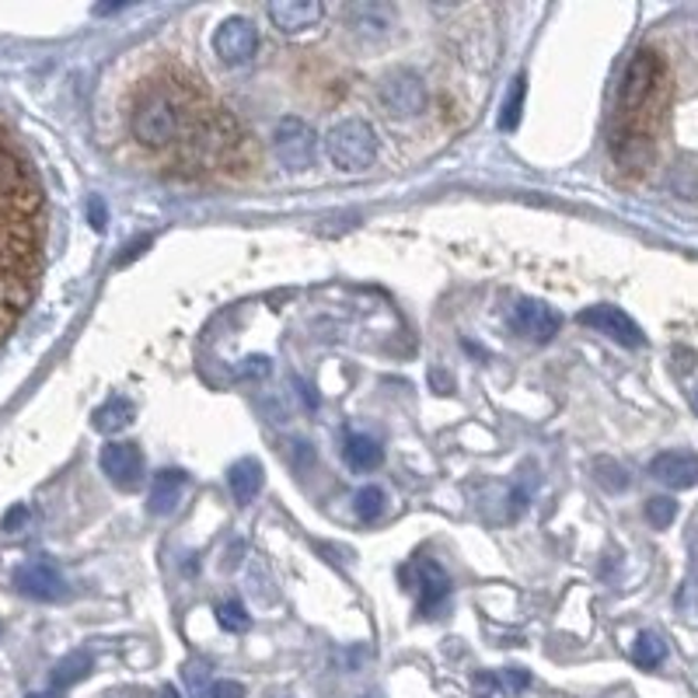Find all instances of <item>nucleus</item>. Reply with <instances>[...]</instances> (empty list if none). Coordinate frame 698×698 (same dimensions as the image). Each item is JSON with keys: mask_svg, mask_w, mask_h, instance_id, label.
Here are the masks:
<instances>
[{"mask_svg": "<svg viewBox=\"0 0 698 698\" xmlns=\"http://www.w3.org/2000/svg\"><path fill=\"white\" fill-rule=\"evenodd\" d=\"M674 517H678V503H674L670 496H654V500H646V521L654 524L657 531L670 527Z\"/></svg>", "mask_w": 698, "mask_h": 698, "instance_id": "nucleus-24", "label": "nucleus"}, {"mask_svg": "<svg viewBox=\"0 0 698 698\" xmlns=\"http://www.w3.org/2000/svg\"><path fill=\"white\" fill-rule=\"evenodd\" d=\"M161 698H182V691L175 685H165V688H161Z\"/></svg>", "mask_w": 698, "mask_h": 698, "instance_id": "nucleus-33", "label": "nucleus"}, {"mask_svg": "<svg viewBox=\"0 0 698 698\" xmlns=\"http://www.w3.org/2000/svg\"><path fill=\"white\" fill-rule=\"evenodd\" d=\"M88 217H91V227H95V230H105V220H109V209H105V203L95 196V199H91L88 203Z\"/></svg>", "mask_w": 698, "mask_h": 698, "instance_id": "nucleus-30", "label": "nucleus"}, {"mask_svg": "<svg viewBox=\"0 0 698 698\" xmlns=\"http://www.w3.org/2000/svg\"><path fill=\"white\" fill-rule=\"evenodd\" d=\"M406 576L412 579L415 587V604L419 615H437L451 597V576L444 573V566L433 563V558H415V563L406 569Z\"/></svg>", "mask_w": 698, "mask_h": 698, "instance_id": "nucleus-7", "label": "nucleus"}, {"mask_svg": "<svg viewBox=\"0 0 698 698\" xmlns=\"http://www.w3.org/2000/svg\"><path fill=\"white\" fill-rule=\"evenodd\" d=\"M45 196L32 157L0 120V342L25 318L45 266Z\"/></svg>", "mask_w": 698, "mask_h": 698, "instance_id": "nucleus-1", "label": "nucleus"}, {"mask_svg": "<svg viewBox=\"0 0 698 698\" xmlns=\"http://www.w3.org/2000/svg\"><path fill=\"white\" fill-rule=\"evenodd\" d=\"M695 409H698V394H695Z\"/></svg>", "mask_w": 698, "mask_h": 698, "instance_id": "nucleus-35", "label": "nucleus"}, {"mask_svg": "<svg viewBox=\"0 0 698 698\" xmlns=\"http://www.w3.org/2000/svg\"><path fill=\"white\" fill-rule=\"evenodd\" d=\"M378 99L381 105L394 115V120H409V115H419L427 109V84L415 70H388L378 84Z\"/></svg>", "mask_w": 698, "mask_h": 698, "instance_id": "nucleus-5", "label": "nucleus"}, {"mask_svg": "<svg viewBox=\"0 0 698 698\" xmlns=\"http://www.w3.org/2000/svg\"><path fill=\"white\" fill-rule=\"evenodd\" d=\"M209 698H245V688L238 681H214L209 685Z\"/></svg>", "mask_w": 698, "mask_h": 698, "instance_id": "nucleus-28", "label": "nucleus"}, {"mask_svg": "<svg viewBox=\"0 0 698 698\" xmlns=\"http://www.w3.org/2000/svg\"><path fill=\"white\" fill-rule=\"evenodd\" d=\"M695 558H698V555H695Z\"/></svg>", "mask_w": 698, "mask_h": 698, "instance_id": "nucleus-36", "label": "nucleus"}, {"mask_svg": "<svg viewBox=\"0 0 698 698\" xmlns=\"http://www.w3.org/2000/svg\"><path fill=\"white\" fill-rule=\"evenodd\" d=\"M510 325H514L521 336H527L531 342H548L558 336V329H563V315L548 308L538 297H521L517 305L510 308Z\"/></svg>", "mask_w": 698, "mask_h": 698, "instance_id": "nucleus-8", "label": "nucleus"}, {"mask_svg": "<svg viewBox=\"0 0 698 698\" xmlns=\"http://www.w3.org/2000/svg\"><path fill=\"white\" fill-rule=\"evenodd\" d=\"M14 587L25 594V597H35V601H60L66 594L63 587V576L57 573V566H50L45 558H39V563H25L18 573H14Z\"/></svg>", "mask_w": 698, "mask_h": 698, "instance_id": "nucleus-12", "label": "nucleus"}, {"mask_svg": "<svg viewBox=\"0 0 698 698\" xmlns=\"http://www.w3.org/2000/svg\"><path fill=\"white\" fill-rule=\"evenodd\" d=\"M649 475L670 489H691V485H698V454L664 451L649 461Z\"/></svg>", "mask_w": 698, "mask_h": 698, "instance_id": "nucleus-14", "label": "nucleus"}, {"mask_svg": "<svg viewBox=\"0 0 698 698\" xmlns=\"http://www.w3.org/2000/svg\"><path fill=\"white\" fill-rule=\"evenodd\" d=\"M475 695L479 698H500L503 695L500 678H493V674H475Z\"/></svg>", "mask_w": 698, "mask_h": 698, "instance_id": "nucleus-27", "label": "nucleus"}, {"mask_svg": "<svg viewBox=\"0 0 698 698\" xmlns=\"http://www.w3.org/2000/svg\"><path fill=\"white\" fill-rule=\"evenodd\" d=\"M594 472H597V482L604 485V489H612V493H622V489L628 485V475H625V469L622 464H615V461H597L594 464Z\"/></svg>", "mask_w": 698, "mask_h": 698, "instance_id": "nucleus-26", "label": "nucleus"}, {"mask_svg": "<svg viewBox=\"0 0 698 698\" xmlns=\"http://www.w3.org/2000/svg\"><path fill=\"white\" fill-rule=\"evenodd\" d=\"M325 147H329V157L336 168L363 172L374 165V157H378V133L367 120H342L332 126L329 136H325Z\"/></svg>", "mask_w": 698, "mask_h": 698, "instance_id": "nucleus-4", "label": "nucleus"}, {"mask_svg": "<svg viewBox=\"0 0 698 698\" xmlns=\"http://www.w3.org/2000/svg\"><path fill=\"white\" fill-rule=\"evenodd\" d=\"M384 458V448L378 444L374 437H367V433H353L346 440V461L353 464L357 472H370V469H378Z\"/></svg>", "mask_w": 698, "mask_h": 698, "instance_id": "nucleus-18", "label": "nucleus"}, {"mask_svg": "<svg viewBox=\"0 0 698 698\" xmlns=\"http://www.w3.org/2000/svg\"><path fill=\"white\" fill-rule=\"evenodd\" d=\"M185 472L182 469H165L154 475V485H151V500H147V510L154 517H168L178 510L182 503V493H185Z\"/></svg>", "mask_w": 698, "mask_h": 698, "instance_id": "nucleus-15", "label": "nucleus"}, {"mask_svg": "<svg viewBox=\"0 0 698 698\" xmlns=\"http://www.w3.org/2000/svg\"><path fill=\"white\" fill-rule=\"evenodd\" d=\"M217 622H220V628H227V633H245L252 618L242 601H224L217 608Z\"/></svg>", "mask_w": 698, "mask_h": 698, "instance_id": "nucleus-25", "label": "nucleus"}, {"mask_svg": "<svg viewBox=\"0 0 698 698\" xmlns=\"http://www.w3.org/2000/svg\"><path fill=\"white\" fill-rule=\"evenodd\" d=\"M266 370H269V360H266V357H252L242 374H245V378H255V374H266Z\"/></svg>", "mask_w": 698, "mask_h": 698, "instance_id": "nucleus-32", "label": "nucleus"}, {"mask_svg": "<svg viewBox=\"0 0 698 698\" xmlns=\"http://www.w3.org/2000/svg\"><path fill=\"white\" fill-rule=\"evenodd\" d=\"M664 95H667V63L657 50L643 45V50L628 60L622 74L612 133L657 140Z\"/></svg>", "mask_w": 698, "mask_h": 698, "instance_id": "nucleus-3", "label": "nucleus"}, {"mask_svg": "<svg viewBox=\"0 0 698 698\" xmlns=\"http://www.w3.org/2000/svg\"><path fill=\"white\" fill-rule=\"evenodd\" d=\"M214 50L227 66L248 63L255 50H259V32H255L248 18H227L214 35Z\"/></svg>", "mask_w": 698, "mask_h": 698, "instance_id": "nucleus-10", "label": "nucleus"}, {"mask_svg": "<svg viewBox=\"0 0 698 698\" xmlns=\"http://www.w3.org/2000/svg\"><path fill=\"white\" fill-rule=\"evenodd\" d=\"M130 419H133V402L130 399H109L95 419H91V427H95L99 433H120L123 427H130Z\"/></svg>", "mask_w": 698, "mask_h": 698, "instance_id": "nucleus-20", "label": "nucleus"}, {"mask_svg": "<svg viewBox=\"0 0 698 698\" xmlns=\"http://www.w3.org/2000/svg\"><path fill=\"white\" fill-rule=\"evenodd\" d=\"M524 95H527V78H514V84H510V95L503 102V115H500V130H517L521 123V109H524Z\"/></svg>", "mask_w": 698, "mask_h": 698, "instance_id": "nucleus-22", "label": "nucleus"}, {"mask_svg": "<svg viewBox=\"0 0 698 698\" xmlns=\"http://www.w3.org/2000/svg\"><path fill=\"white\" fill-rule=\"evenodd\" d=\"M32 698H60L57 691H45V695H32Z\"/></svg>", "mask_w": 698, "mask_h": 698, "instance_id": "nucleus-34", "label": "nucleus"}, {"mask_svg": "<svg viewBox=\"0 0 698 698\" xmlns=\"http://www.w3.org/2000/svg\"><path fill=\"white\" fill-rule=\"evenodd\" d=\"M144 451L136 444H109L102 448V472L109 475L112 485L120 489H136L144 482Z\"/></svg>", "mask_w": 698, "mask_h": 698, "instance_id": "nucleus-11", "label": "nucleus"}, {"mask_svg": "<svg viewBox=\"0 0 698 698\" xmlns=\"http://www.w3.org/2000/svg\"><path fill=\"white\" fill-rule=\"evenodd\" d=\"M579 325H587V329H597L604 332L608 339H615L618 346H628V349H639L646 342L643 329L639 325L628 318L622 308H612V305H597V308H587V311H579L576 318Z\"/></svg>", "mask_w": 698, "mask_h": 698, "instance_id": "nucleus-9", "label": "nucleus"}, {"mask_svg": "<svg viewBox=\"0 0 698 698\" xmlns=\"http://www.w3.org/2000/svg\"><path fill=\"white\" fill-rule=\"evenodd\" d=\"M91 664H95V660H91V654H84V649H78V654H70L66 660H60V667L53 670V688L50 691H63V688H70V685H78V681H84L88 678V674H91Z\"/></svg>", "mask_w": 698, "mask_h": 698, "instance_id": "nucleus-19", "label": "nucleus"}, {"mask_svg": "<svg viewBox=\"0 0 698 698\" xmlns=\"http://www.w3.org/2000/svg\"><path fill=\"white\" fill-rule=\"evenodd\" d=\"M353 510H357V517L363 524H374L384 514V493L378 485H363L357 493V500H353Z\"/></svg>", "mask_w": 698, "mask_h": 698, "instance_id": "nucleus-23", "label": "nucleus"}, {"mask_svg": "<svg viewBox=\"0 0 698 698\" xmlns=\"http://www.w3.org/2000/svg\"><path fill=\"white\" fill-rule=\"evenodd\" d=\"M321 18H325V8L318 0H273L269 4V21L287 35L315 29Z\"/></svg>", "mask_w": 698, "mask_h": 698, "instance_id": "nucleus-13", "label": "nucleus"}, {"mask_svg": "<svg viewBox=\"0 0 698 698\" xmlns=\"http://www.w3.org/2000/svg\"><path fill=\"white\" fill-rule=\"evenodd\" d=\"M667 657V643L657 636V633H639L636 643H633V660L643 667V670H654L660 667Z\"/></svg>", "mask_w": 698, "mask_h": 698, "instance_id": "nucleus-21", "label": "nucleus"}, {"mask_svg": "<svg viewBox=\"0 0 698 698\" xmlns=\"http://www.w3.org/2000/svg\"><path fill=\"white\" fill-rule=\"evenodd\" d=\"M273 151L284 168L305 172L315 165V130L305 120H297V115H287L273 133Z\"/></svg>", "mask_w": 698, "mask_h": 698, "instance_id": "nucleus-6", "label": "nucleus"}, {"mask_svg": "<svg viewBox=\"0 0 698 698\" xmlns=\"http://www.w3.org/2000/svg\"><path fill=\"white\" fill-rule=\"evenodd\" d=\"M503 681L510 685V691H524V688L531 685V674H527V670H521V667H506Z\"/></svg>", "mask_w": 698, "mask_h": 698, "instance_id": "nucleus-29", "label": "nucleus"}, {"mask_svg": "<svg viewBox=\"0 0 698 698\" xmlns=\"http://www.w3.org/2000/svg\"><path fill=\"white\" fill-rule=\"evenodd\" d=\"M25 517H29V510H25V506H14L11 514L4 517V531H14V527H21V524H25Z\"/></svg>", "mask_w": 698, "mask_h": 698, "instance_id": "nucleus-31", "label": "nucleus"}, {"mask_svg": "<svg viewBox=\"0 0 698 698\" xmlns=\"http://www.w3.org/2000/svg\"><path fill=\"white\" fill-rule=\"evenodd\" d=\"M130 130L147 151L189 144V157L206 168L227 165L245 147L238 123L178 74H157L140 84L130 109Z\"/></svg>", "mask_w": 698, "mask_h": 698, "instance_id": "nucleus-2", "label": "nucleus"}, {"mask_svg": "<svg viewBox=\"0 0 698 698\" xmlns=\"http://www.w3.org/2000/svg\"><path fill=\"white\" fill-rule=\"evenodd\" d=\"M346 25L360 39H384L391 29V11L381 4H349L346 8Z\"/></svg>", "mask_w": 698, "mask_h": 698, "instance_id": "nucleus-16", "label": "nucleus"}, {"mask_svg": "<svg viewBox=\"0 0 698 698\" xmlns=\"http://www.w3.org/2000/svg\"><path fill=\"white\" fill-rule=\"evenodd\" d=\"M227 485H230V496H235V503H252L255 496H259L263 489V464L255 458H242L238 464H230L227 472Z\"/></svg>", "mask_w": 698, "mask_h": 698, "instance_id": "nucleus-17", "label": "nucleus"}]
</instances>
